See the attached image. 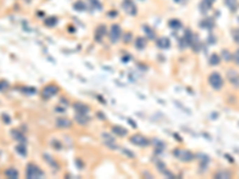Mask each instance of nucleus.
<instances>
[{
    "label": "nucleus",
    "mask_w": 239,
    "mask_h": 179,
    "mask_svg": "<svg viewBox=\"0 0 239 179\" xmlns=\"http://www.w3.org/2000/svg\"><path fill=\"white\" fill-rule=\"evenodd\" d=\"M208 82H209V85L214 88V90H221L223 86V77L218 73V72H213L210 75H209V78H208Z\"/></svg>",
    "instance_id": "obj_1"
},
{
    "label": "nucleus",
    "mask_w": 239,
    "mask_h": 179,
    "mask_svg": "<svg viewBox=\"0 0 239 179\" xmlns=\"http://www.w3.org/2000/svg\"><path fill=\"white\" fill-rule=\"evenodd\" d=\"M43 176V172L40 170V167H37L33 164H29L28 168H26V177L28 178H40Z\"/></svg>",
    "instance_id": "obj_2"
},
{
    "label": "nucleus",
    "mask_w": 239,
    "mask_h": 179,
    "mask_svg": "<svg viewBox=\"0 0 239 179\" xmlns=\"http://www.w3.org/2000/svg\"><path fill=\"white\" fill-rule=\"evenodd\" d=\"M175 157L176 158H178L179 160H182V161H191L192 159H194V155H192V153L189 152V150H187V149H177L175 150Z\"/></svg>",
    "instance_id": "obj_3"
},
{
    "label": "nucleus",
    "mask_w": 239,
    "mask_h": 179,
    "mask_svg": "<svg viewBox=\"0 0 239 179\" xmlns=\"http://www.w3.org/2000/svg\"><path fill=\"white\" fill-rule=\"evenodd\" d=\"M227 78H228L230 82H231L234 87H239V73L237 71L230 69L228 73H227Z\"/></svg>",
    "instance_id": "obj_4"
},
{
    "label": "nucleus",
    "mask_w": 239,
    "mask_h": 179,
    "mask_svg": "<svg viewBox=\"0 0 239 179\" xmlns=\"http://www.w3.org/2000/svg\"><path fill=\"white\" fill-rule=\"evenodd\" d=\"M58 92V87L54 86V85H48L43 88V92H42V96L44 98H50L53 96H55Z\"/></svg>",
    "instance_id": "obj_5"
},
{
    "label": "nucleus",
    "mask_w": 239,
    "mask_h": 179,
    "mask_svg": "<svg viewBox=\"0 0 239 179\" xmlns=\"http://www.w3.org/2000/svg\"><path fill=\"white\" fill-rule=\"evenodd\" d=\"M130 141L134 145H136V146H147L148 145V140L145 139L141 135H134V136H132Z\"/></svg>",
    "instance_id": "obj_6"
},
{
    "label": "nucleus",
    "mask_w": 239,
    "mask_h": 179,
    "mask_svg": "<svg viewBox=\"0 0 239 179\" xmlns=\"http://www.w3.org/2000/svg\"><path fill=\"white\" fill-rule=\"evenodd\" d=\"M120 37H121V29L117 24H114L110 29V38L112 42H116Z\"/></svg>",
    "instance_id": "obj_7"
},
{
    "label": "nucleus",
    "mask_w": 239,
    "mask_h": 179,
    "mask_svg": "<svg viewBox=\"0 0 239 179\" xmlns=\"http://www.w3.org/2000/svg\"><path fill=\"white\" fill-rule=\"evenodd\" d=\"M5 176L7 177V178H18V171L15 170V168H7L6 171H5Z\"/></svg>",
    "instance_id": "obj_8"
},
{
    "label": "nucleus",
    "mask_w": 239,
    "mask_h": 179,
    "mask_svg": "<svg viewBox=\"0 0 239 179\" xmlns=\"http://www.w3.org/2000/svg\"><path fill=\"white\" fill-rule=\"evenodd\" d=\"M56 123H58L59 127H62V128L71 127V124H72V122H71L69 119H66V118H59V119L56 121Z\"/></svg>",
    "instance_id": "obj_9"
},
{
    "label": "nucleus",
    "mask_w": 239,
    "mask_h": 179,
    "mask_svg": "<svg viewBox=\"0 0 239 179\" xmlns=\"http://www.w3.org/2000/svg\"><path fill=\"white\" fill-rule=\"evenodd\" d=\"M158 47H160V48H169L170 47V41L167 40V38H165V37H163V38H159L158 40Z\"/></svg>",
    "instance_id": "obj_10"
},
{
    "label": "nucleus",
    "mask_w": 239,
    "mask_h": 179,
    "mask_svg": "<svg viewBox=\"0 0 239 179\" xmlns=\"http://www.w3.org/2000/svg\"><path fill=\"white\" fill-rule=\"evenodd\" d=\"M209 64L212 66H216L220 64V57H219V55L218 54H213L212 56H210V59H209Z\"/></svg>",
    "instance_id": "obj_11"
},
{
    "label": "nucleus",
    "mask_w": 239,
    "mask_h": 179,
    "mask_svg": "<svg viewBox=\"0 0 239 179\" xmlns=\"http://www.w3.org/2000/svg\"><path fill=\"white\" fill-rule=\"evenodd\" d=\"M112 131H114V133H116V134H118L120 136H125V135L127 134V130H126L125 128H122V127H117V126H115V127L112 128Z\"/></svg>",
    "instance_id": "obj_12"
},
{
    "label": "nucleus",
    "mask_w": 239,
    "mask_h": 179,
    "mask_svg": "<svg viewBox=\"0 0 239 179\" xmlns=\"http://www.w3.org/2000/svg\"><path fill=\"white\" fill-rule=\"evenodd\" d=\"M226 5L228 6L230 10H236V5H237V0H225Z\"/></svg>",
    "instance_id": "obj_13"
},
{
    "label": "nucleus",
    "mask_w": 239,
    "mask_h": 179,
    "mask_svg": "<svg viewBox=\"0 0 239 179\" xmlns=\"http://www.w3.org/2000/svg\"><path fill=\"white\" fill-rule=\"evenodd\" d=\"M201 24H206V25H203L202 28H207V29H212V28H213V25H214L213 20H212V19H209V18H207L206 20H203Z\"/></svg>",
    "instance_id": "obj_14"
},
{
    "label": "nucleus",
    "mask_w": 239,
    "mask_h": 179,
    "mask_svg": "<svg viewBox=\"0 0 239 179\" xmlns=\"http://www.w3.org/2000/svg\"><path fill=\"white\" fill-rule=\"evenodd\" d=\"M145 40H143L142 37H140V38H138L136 40V48H139V49H142V48H145Z\"/></svg>",
    "instance_id": "obj_15"
},
{
    "label": "nucleus",
    "mask_w": 239,
    "mask_h": 179,
    "mask_svg": "<svg viewBox=\"0 0 239 179\" xmlns=\"http://www.w3.org/2000/svg\"><path fill=\"white\" fill-rule=\"evenodd\" d=\"M215 177H216V178H230V177H231V174H230L228 172H223H223H219Z\"/></svg>",
    "instance_id": "obj_16"
},
{
    "label": "nucleus",
    "mask_w": 239,
    "mask_h": 179,
    "mask_svg": "<svg viewBox=\"0 0 239 179\" xmlns=\"http://www.w3.org/2000/svg\"><path fill=\"white\" fill-rule=\"evenodd\" d=\"M170 26L171 28H179L181 26V22L176 20V19H172V20H170Z\"/></svg>",
    "instance_id": "obj_17"
},
{
    "label": "nucleus",
    "mask_w": 239,
    "mask_h": 179,
    "mask_svg": "<svg viewBox=\"0 0 239 179\" xmlns=\"http://www.w3.org/2000/svg\"><path fill=\"white\" fill-rule=\"evenodd\" d=\"M16 150L19 154H22V155H25L26 154V150H25V147L24 146H17Z\"/></svg>",
    "instance_id": "obj_18"
},
{
    "label": "nucleus",
    "mask_w": 239,
    "mask_h": 179,
    "mask_svg": "<svg viewBox=\"0 0 239 179\" xmlns=\"http://www.w3.org/2000/svg\"><path fill=\"white\" fill-rule=\"evenodd\" d=\"M223 57L226 60V61H228V60H231L232 55L228 53V50H223Z\"/></svg>",
    "instance_id": "obj_19"
},
{
    "label": "nucleus",
    "mask_w": 239,
    "mask_h": 179,
    "mask_svg": "<svg viewBox=\"0 0 239 179\" xmlns=\"http://www.w3.org/2000/svg\"><path fill=\"white\" fill-rule=\"evenodd\" d=\"M213 2H214V0H203V1H202V4H201V6L206 5V6H207V10H209Z\"/></svg>",
    "instance_id": "obj_20"
},
{
    "label": "nucleus",
    "mask_w": 239,
    "mask_h": 179,
    "mask_svg": "<svg viewBox=\"0 0 239 179\" xmlns=\"http://www.w3.org/2000/svg\"><path fill=\"white\" fill-rule=\"evenodd\" d=\"M13 136L17 139V141H25V139H24V137H23V136H22V135H20V134H19L17 130L13 131Z\"/></svg>",
    "instance_id": "obj_21"
},
{
    "label": "nucleus",
    "mask_w": 239,
    "mask_h": 179,
    "mask_svg": "<svg viewBox=\"0 0 239 179\" xmlns=\"http://www.w3.org/2000/svg\"><path fill=\"white\" fill-rule=\"evenodd\" d=\"M9 88V82L7 81H0V91H5Z\"/></svg>",
    "instance_id": "obj_22"
},
{
    "label": "nucleus",
    "mask_w": 239,
    "mask_h": 179,
    "mask_svg": "<svg viewBox=\"0 0 239 179\" xmlns=\"http://www.w3.org/2000/svg\"><path fill=\"white\" fill-rule=\"evenodd\" d=\"M55 23H56V18H53V17L46 20V24H47L48 26H51V25H54Z\"/></svg>",
    "instance_id": "obj_23"
},
{
    "label": "nucleus",
    "mask_w": 239,
    "mask_h": 179,
    "mask_svg": "<svg viewBox=\"0 0 239 179\" xmlns=\"http://www.w3.org/2000/svg\"><path fill=\"white\" fill-rule=\"evenodd\" d=\"M233 59H234V61H236V64L239 66V49L234 53V55H233Z\"/></svg>",
    "instance_id": "obj_24"
}]
</instances>
